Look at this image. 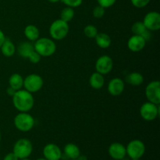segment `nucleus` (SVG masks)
Segmentation results:
<instances>
[{
  "label": "nucleus",
  "mask_w": 160,
  "mask_h": 160,
  "mask_svg": "<svg viewBox=\"0 0 160 160\" xmlns=\"http://www.w3.org/2000/svg\"><path fill=\"white\" fill-rule=\"evenodd\" d=\"M12 98L13 106L19 112H29L34 107V98L33 94L25 89L17 91Z\"/></svg>",
  "instance_id": "obj_1"
},
{
  "label": "nucleus",
  "mask_w": 160,
  "mask_h": 160,
  "mask_svg": "<svg viewBox=\"0 0 160 160\" xmlns=\"http://www.w3.org/2000/svg\"><path fill=\"white\" fill-rule=\"evenodd\" d=\"M34 48L42 57H49L56 51V45L53 39L42 37L34 42Z\"/></svg>",
  "instance_id": "obj_2"
},
{
  "label": "nucleus",
  "mask_w": 160,
  "mask_h": 160,
  "mask_svg": "<svg viewBox=\"0 0 160 160\" xmlns=\"http://www.w3.org/2000/svg\"><path fill=\"white\" fill-rule=\"evenodd\" d=\"M13 123L18 131L21 132H28L34 128L35 120L28 112H20L14 117Z\"/></svg>",
  "instance_id": "obj_3"
},
{
  "label": "nucleus",
  "mask_w": 160,
  "mask_h": 160,
  "mask_svg": "<svg viewBox=\"0 0 160 160\" xmlns=\"http://www.w3.org/2000/svg\"><path fill=\"white\" fill-rule=\"evenodd\" d=\"M70 30L68 23L63 21L61 19L54 20L49 27V34L52 39L60 41L67 36Z\"/></svg>",
  "instance_id": "obj_4"
},
{
  "label": "nucleus",
  "mask_w": 160,
  "mask_h": 160,
  "mask_svg": "<svg viewBox=\"0 0 160 160\" xmlns=\"http://www.w3.org/2000/svg\"><path fill=\"white\" fill-rule=\"evenodd\" d=\"M33 151V145L29 139L20 138L15 142L12 152L19 159H28Z\"/></svg>",
  "instance_id": "obj_5"
},
{
  "label": "nucleus",
  "mask_w": 160,
  "mask_h": 160,
  "mask_svg": "<svg viewBox=\"0 0 160 160\" xmlns=\"http://www.w3.org/2000/svg\"><path fill=\"white\" fill-rule=\"evenodd\" d=\"M43 78L37 73H31L23 78V88L32 94L39 92L43 87Z\"/></svg>",
  "instance_id": "obj_6"
},
{
  "label": "nucleus",
  "mask_w": 160,
  "mask_h": 160,
  "mask_svg": "<svg viewBox=\"0 0 160 160\" xmlns=\"http://www.w3.org/2000/svg\"><path fill=\"white\" fill-rule=\"evenodd\" d=\"M127 156L131 159H141L145 152V145L143 142L135 139L130 142L126 146Z\"/></svg>",
  "instance_id": "obj_7"
},
{
  "label": "nucleus",
  "mask_w": 160,
  "mask_h": 160,
  "mask_svg": "<svg viewBox=\"0 0 160 160\" xmlns=\"http://www.w3.org/2000/svg\"><path fill=\"white\" fill-rule=\"evenodd\" d=\"M159 105L146 102L140 108V115L146 121H152L159 115Z\"/></svg>",
  "instance_id": "obj_8"
},
{
  "label": "nucleus",
  "mask_w": 160,
  "mask_h": 160,
  "mask_svg": "<svg viewBox=\"0 0 160 160\" xmlns=\"http://www.w3.org/2000/svg\"><path fill=\"white\" fill-rule=\"evenodd\" d=\"M145 97L150 102L156 105L160 104V82L152 81L146 86L145 91Z\"/></svg>",
  "instance_id": "obj_9"
},
{
  "label": "nucleus",
  "mask_w": 160,
  "mask_h": 160,
  "mask_svg": "<svg viewBox=\"0 0 160 160\" xmlns=\"http://www.w3.org/2000/svg\"><path fill=\"white\" fill-rule=\"evenodd\" d=\"M113 67V61L110 56L104 55L98 58L95 62V70L96 72L102 75L110 73Z\"/></svg>",
  "instance_id": "obj_10"
},
{
  "label": "nucleus",
  "mask_w": 160,
  "mask_h": 160,
  "mask_svg": "<svg viewBox=\"0 0 160 160\" xmlns=\"http://www.w3.org/2000/svg\"><path fill=\"white\" fill-rule=\"evenodd\" d=\"M142 22L149 31H159L160 28V14L156 11L148 12L145 16Z\"/></svg>",
  "instance_id": "obj_11"
},
{
  "label": "nucleus",
  "mask_w": 160,
  "mask_h": 160,
  "mask_svg": "<svg viewBox=\"0 0 160 160\" xmlns=\"http://www.w3.org/2000/svg\"><path fill=\"white\" fill-rule=\"evenodd\" d=\"M43 156L47 160H60L62 152L60 148L54 143L47 144L43 148Z\"/></svg>",
  "instance_id": "obj_12"
},
{
  "label": "nucleus",
  "mask_w": 160,
  "mask_h": 160,
  "mask_svg": "<svg viewBox=\"0 0 160 160\" xmlns=\"http://www.w3.org/2000/svg\"><path fill=\"white\" fill-rule=\"evenodd\" d=\"M109 156L114 160H123L126 157V147L120 142H113L108 148Z\"/></svg>",
  "instance_id": "obj_13"
},
{
  "label": "nucleus",
  "mask_w": 160,
  "mask_h": 160,
  "mask_svg": "<svg viewBox=\"0 0 160 160\" xmlns=\"http://www.w3.org/2000/svg\"><path fill=\"white\" fill-rule=\"evenodd\" d=\"M147 41L142 35L133 34L128 41V47L129 50L134 52H138L144 49L146 45Z\"/></svg>",
  "instance_id": "obj_14"
},
{
  "label": "nucleus",
  "mask_w": 160,
  "mask_h": 160,
  "mask_svg": "<svg viewBox=\"0 0 160 160\" xmlns=\"http://www.w3.org/2000/svg\"><path fill=\"white\" fill-rule=\"evenodd\" d=\"M125 88L124 81L120 78H114L109 82L107 86L108 92L112 96H118L123 92Z\"/></svg>",
  "instance_id": "obj_15"
},
{
  "label": "nucleus",
  "mask_w": 160,
  "mask_h": 160,
  "mask_svg": "<svg viewBox=\"0 0 160 160\" xmlns=\"http://www.w3.org/2000/svg\"><path fill=\"white\" fill-rule=\"evenodd\" d=\"M23 34L29 42H35L40 38V31L34 24H28L25 27Z\"/></svg>",
  "instance_id": "obj_16"
},
{
  "label": "nucleus",
  "mask_w": 160,
  "mask_h": 160,
  "mask_svg": "<svg viewBox=\"0 0 160 160\" xmlns=\"http://www.w3.org/2000/svg\"><path fill=\"white\" fill-rule=\"evenodd\" d=\"M63 153L68 159H77L81 155L79 147L73 143H68L64 146Z\"/></svg>",
  "instance_id": "obj_17"
},
{
  "label": "nucleus",
  "mask_w": 160,
  "mask_h": 160,
  "mask_svg": "<svg viewBox=\"0 0 160 160\" xmlns=\"http://www.w3.org/2000/svg\"><path fill=\"white\" fill-rule=\"evenodd\" d=\"M105 84V78L104 75L101 74V73H98V72H95L92 73L89 78V84L91 87L94 89H101L104 86Z\"/></svg>",
  "instance_id": "obj_18"
},
{
  "label": "nucleus",
  "mask_w": 160,
  "mask_h": 160,
  "mask_svg": "<svg viewBox=\"0 0 160 160\" xmlns=\"http://www.w3.org/2000/svg\"><path fill=\"white\" fill-rule=\"evenodd\" d=\"M34 50V44L30 42L29 41L21 42L17 47V52L19 56L23 58H26V59H28V56Z\"/></svg>",
  "instance_id": "obj_19"
},
{
  "label": "nucleus",
  "mask_w": 160,
  "mask_h": 160,
  "mask_svg": "<svg viewBox=\"0 0 160 160\" xmlns=\"http://www.w3.org/2000/svg\"><path fill=\"white\" fill-rule=\"evenodd\" d=\"M0 49H1L3 56H6V57H11V56L15 54L16 51H17V48H16L13 42L8 38H6V40L4 41V42L2 45Z\"/></svg>",
  "instance_id": "obj_20"
},
{
  "label": "nucleus",
  "mask_w": 160,
  "mask_h": 160,
  "mask_svg": "<svg viewBox=\"0 0 160 160\" xmlns=\"http://www.w3.org/2000/svg\"><path fill=\"white\" fill-rule=\"evenodd\" d=\"M95 39L96 45L101 48H108L112 43L110 36L106 33H98Z\"/></svg>",
  "instance_id": "obj_21"
},
{
  "label": "nucleus",
  "mask_w": 160,
  "mask_h": 160,
  "mask_svg": "<svg viewBox=\"0 0 160 160\" xmlns=\"http://www.w3.org/2000/svg\"><path fill=\"white\" fill-rule=\"evenodd\" d=\"M9 87L14 90L18 91L23 87V78L20 73H12L9 79Z\"/></svg>",
  "instance_id": "obj_22"
},
{
  "label": "nucleus",
  "mask_w": 160,
  "mask_h": 160,
  "mask_svg": "<svg viewBox=\"0 0 160 160\" xmlns=\"http://www.w3.org/2000/svg\"><path fill=\"white\" fill-rule=\"evenodd\" d=\"M126 81L132 86H140L144 82V77L138 72H132L126 78Z\"/></svg>",
  "instance_id": "obj_23"
},
{
  "label": "nucleus",
  "mask_w": 160,
  "mask_h": 160,
  "mask_svg": "<svg viewBox=\"0 0 160 160\" xmlns=\"http://www.w3.org/2000/svg\"><path fill=\"white\" fill-rule=\"evenodd\" d=\"M73 17H74L73 8L69 7V6H67L64 9H62V10L60 12V19L63 21L67 22V23L71 21Z\"/></svg>",
  "instance_id": "obj_24"
},
{
  "label": "nucleus",
  "mask_w": 160,
  "mask_h": 160,
  "mask_svg": "<svg viewBox=\"0 0 160 160\" xmlns=\"http://www.w3.org/2000/svg\"><path fill=\"white\" fill-rule=\"evenodd\" d=\"M131 31H132V33L134 34H136V35H142L147 31V28H145L143 22L137 21L133 23L132 27H131Z\"/></svg>",
  "instance_id": "obj_25"
},
{
  "label": "nucleus",
  "mask_w": 160,
  "mask_h": 160,
  "mask_svg": "<svg viewBox=\"0 0 160 160\" xmlns=\"http://www.w3.org/2000/svg\"><path fill=\"white\" fill-rule=\"evenodd\" d=\"M84 33L85 36L89 38H95V36L98 34V29L95 26L92 24L87 25L84 29Z\"/></svg>",
  "instance_id": "obj_26"
},
{
  "label": "nucleus",
  "mask_w": 160,
  "mask_h": 160,
  "mask_svg": "<svg viewBox=\"0 0 160 160\" xmlns=\"http://www.w3.org/2000/svg\"><path fill=\"white\" fill-rule=\"evenodd\" d=\"M92 13H93V16L95 18L101 19L105 15V8H103L102 6L98 5V6H95L94 8Z\"/></svg>",
  "instance_id": "obj_27"
},
{
  "label": "nucleus",
  "mask_w": 160,
  "mask_h": 160,
  "mask_svg": "<svg viewBox=\"0 0 160 160\" xmlns=\"http://www.w3.org/2000/svg\"><path fill=\"white\" fill-rule=\"evenodd\" d=\"M63 4L71 8H76L82 4L83 0H61Z\"/></svg>",
  "instance_id": "obj_28"
},
{
  "label": "nucleus",
  "mask_w": 160,
  "mask_h": 160,
  "mask_svg": "<svg viewBox=\"0 0 160 160\" xmlns=\"http://www.w3.org/2000/svg\"><path fill=\"white\" fill-rule=\"evenodd\" d=\"M28 59H29V61L31 62V63L36 64V63H38V62H40L41 59H42V56H41L40 55L35 51V50H34V51L30 54V56H28Z\"/></svg>",
  "instance_id": "obj_29"
},
{
  "label": "nucleus",
  "mask_w": 160,
  "mask_h": 160,
  "mask_svg": "<svg viewBox=\"0 0 160 160\" xmlns=\"http://www.w3.org/2000/svg\"><path fill=\"white\" fill-rule=\"evenodd\" d=\"M131 2L136 8H143L149 3L150 0H131Z\"/></svg>",
  "instance_id": "obj_30"
},
{
  "label": "nucleus",
  "mask_w": 160,
  "mask_h": 160,
  "mask_svg": "<svg viewBox=\"0 0 160 160\" xmlns=\"http://www.w3.org/2000/svg\"><path fill=\"white\" fill-rule=\"evenodd\" d=\"M98 5L102 6L103 8H109L113 6L117 0H97Z\"/></svg>",
  "instance_id": "obj_31"
},
{
  "label": "nucleus",
  "mask_w": 160,
  "mask_h": 160,
  "mask_svg": "<svg viewBox=\"0 0 160 160\" xmlns=\"http://www.w3.org/2000/svg\"><path fill=\"white\" fill-rule=\"evenodd\" d=\"M3 160H19V159L13 152H9L7 155H6Z\"/></svg>",
  "instance_id": "obj_32"
},
{
  "label": "nucleus",
  "mask_w": 160,
  "mask_h": 160,
  "mask_svg": "<svg viewBox=\"0 0 160 160\" xmlns=\"http://www.w3.org/2000/svg\"><path fill=\"white\" fill-rule=\"evenodd\" d=\"M5 40H6V36H5L4 32L0 29V48H1L2 45Z\"/></svg>",
  "instance_id": "obj_33"
},
{
  "label": "nucleus",
  "mask_w": 160,
  "mask_h": 160,
  "mask_svg": "<svg viewBox=\"0 0 160 160\" xmlns=\"http://www.w3.org/2000/svg\"><path fill=\"white\" fill-rule=\"evenodd\" d=\"M16 92H17V91L14 90L13 88H12L9 87V88H7V90H6V92H7L8 95H9V96H12V95L15 94Z\"/></svg>",
  "instance_id": "obj_34"
},
{
  "label": "nucleus",
  "mask_w": 160,
  "mask_h": 160,
  "mask_svg": "<svg viewBox=\"0 0 160 160\" xmlns=\"http://www.w3.org/2000/svg\"><path fill=\"white\" fill-rule=\"evenodd\" d=\"M77 160H88V158H87V156H83V155H80L79 157L77 159Z\"/></svg>",
  "instance_id": "obj_35"
},
{
  "label": "nucleus",
  "mask_w": 160,
  "mask_h": 160,
  "mask_svg": "<svg viewBox=\"0 0 160 160\" xmlns=\"http://www.w3.org/2000/svg\"><path fill=\"white\" fill-rule=\"evenodd\" d=\"M48 1L52 3H56V2H58L61 1V0H48Z\"/></svg>",
  "instance_id": "obj_36"
},
{
  "label": "nucleus",
  "mask_w": 160,
  "mask_h": 160,
  "mask_svg": "<svg viewBox=\"0 0 160 160\" xmlns=\"http://www.w3.org/2000/svg\"><path fill=\"white\" fill-rule=\"evenodd\" d=\"M36 160H47V159H45V158H39V159H38Z\"/></svg>",
  "instance_id": "obj_37"
},
{
  "label": "nucleus",
  "mask_w": 160,
  "mask_h": 160,
  "mask_svg": "<svg viewBox=\"0 0 160 160\" xmlns=\"http://www.w3.org/2000/svg\"><path fill=\"white\" fill-rule=\"evenodd\" d=\"M19 160H30V159H28H28H19Z\"/></svg>",
  "instance_id": "obj_38"
},
{
  "label": "nucleus",
  "mask_w": 160,
  "mask_h": 160,
  "mask_svg": "<svg viewBox=\"0 0 160 160\" xmlns=\"http://www.w3.org/2000/svg\"><path fill=\"white\" fill-rule=\"evenodd\" d=\"M1 138H2V136H1V132H0V141H1Z\"/></svg>",
  "instance_id": "obj_39"
},
{
  "label": "nucleus",
  "mask_w": 160,
  "mask_h": 160,
  "mask_svg": "<svg viewBox=\"0 0 160 160\" xmlns=\"http://www.w3.org/2000/svg\"><path fill=\"white\" fill-rule=\"evenodd\" d=\"M131 160H140V159H131Z\"/></svg>",
  "instance_id": "obj_40"
},
{
  "label": "nucleus",
  "mask_w": 160,
  "mask_h": 160,
  "mask_svg": "<svg viewBox=\"0 0 160 160\" xmlns=\"http://www.w3.org/2000/svg\"><path fill=\"white\" fill-rule=\"evenodd\" d=\"M68 160H77V159H68Z\"/></svg>",
  "instance_id": "obj_41"
}]
</instances>
